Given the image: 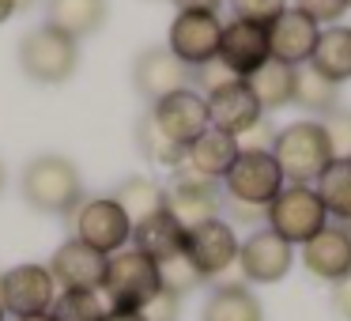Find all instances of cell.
I'll return each instance as SVG.
<instances>
[{
	"label": "cell",
	"instance_id": "cell-1",
	"mask_svg": "<svg viewBox=\"0 0 351 321\" xmlns=\"http://www.w3.org/2000/svg\"><path fill=\"white\" fill-rule=\"evenodd\" d=\"M23 200L34 212L72 215L84 200V182L72 159L64 155H38L23 167Z\"/></svg>",
	"mask_w": 351,
	"mask_h": 321
},
{
	"label": "cell",
	"instance_id": "cell-2",
	"mask_svg": "<svg viewBox=\"0 0 351 321\" xmlns=\"http://www.w3.org/2000/svg\"><path fill=\"white\" fill-rule=\"evenodd\" d=\"M283 182H287V178H283L280 163H276L268 152H242L234 159V167L227 170V178H223L230 204L238 208L242 219H253L257 208L272 204V200L280 197Z\"/></svg>",
	"mask_w": 351,
	"mask_h": 321
},
{
	"label": "cell",
	"instance_id": "cell-3",
	"mask_svg": "<svg viewBox=\"0 0 351 321\" xmlns=\"http://www.w3.org/2000/svg\"><path fill=\"white\" fill-rule=\"evenodd\" d=\"M272 159L280 163L287 182L306 185V182H317L321 178V170L332 163V152H328L325 129L317 121H295L276 132Z\"/></svg>",
	"mask_w": 351,
	"mask_h": 321
},
{
	"label": "cell",
	"instance_id": "cell-4",
	"mask_svg": "<svg viewBox=\"0 0 351 321\" xmlns=\"http://www.w3.org/2000/svg\"><path fill=\"white\" fill-rule=\"evenodd\" d=\"M102 291L110 298V310H144L162 291L159 265L136 250H121L106 261V280Z\"/></svg>",
	"mask_w": 351,
	"mask_h": 321
},
{
	"label": "cell",
	"instance_id": "cell-5",
	"mask_svg": "<svg viewBox=\"0 0 351 321\" xmlns=\"http://www.w3.org/2000/svg\"><path fill=\"white\" fill-rule=\"evenodd\" d=\"M265 215H268V230L280 235L287 246H306L328 223V212H325V204H321L317 189L295 185V182L283 185L280 197L265 208Z\"/></svg>",
	"mask_w": 351,
	"mask_h": 321
},
{
	"label": "cell",
	"instance_id": "cell-6",
	"mask_svg": "<svg viewBox=\"0 0 351 321\" xmlns=\"http://www.w3.org/2000/svg\"><path fill=\"white\" fill-rule=\"evenodd\" d=\"M80 64V46L76 38L53 31V27H38V31L23 34L19 42V69L34 80V84H64Z\"/></svg>",
	"mask_w": 351,
	"mask_h": 321
},
{
	"label": "cell",
	"instance_id": "cell-7",
	"mask_svg": "<svg viewBox=\"0 0 351 321\" xmlns=\"http://www.w3.org/2000/svg\"><path fill=\"white\" fill-rule=\"evenodd\" d=\"M162 208L182 223L185 230L200 227L208 219H219V208H223V197H219V185L212 178L197 174L189 163L174 170L170 185L162 189Z\"/></svg>",
	"mask_w": 351,
	"mask_h": 321
},
{
	"label": "cell",
	"instance_id": "cell-8",
	"mask_svg": "<svg viewBox=\"0 0 351 321\" xmlns=\"http://www.w3.org/2000/svg\"><path fill=\"white\" fill-rule=\"evenodd\" d=\"M129 235H132V223L114 197L80 200L76 212H72V238L91 246V250H99L102 257L121 253L125 242H129Z\"/></svg>",
	"mask_w": 351,
	"mask_h": 321
},
{
	"label": "cell",
	"instance_id": "cell-9",
	"mask_svg": "<svg viewBox=\"0 0 351 321\" xmlns=\"http://www.w3.org/2000/svg\"><path fill=\"white\" fill-rule=\"evenodd\" d=\"M53 298H57V283L46 265H16L0 276V306H4V313H16V318L49 313Z\"/></svg>",
	"mask_w": 351,
	"mask_h": 321
},
{
	"label": "cell",
	"instance_id": "cell-10",
	"mask_svg": "<svg viewBox=\"0 0 351 321\" xmlns=\"http://www.w3.org/2000/svg\"><path fill=\"white\" fill-rule=\"evenodd\" d=\"M219 38H223V23L215 12H178L174 23H170L167 49L193 72L219 57Z\"/></svg>",
	"mask_w": 351,
	"mask_h": 321
},
{
	"label": "cell",
	"instance_id": "cell-11",
	"mask_svg": "<svg viewBox=\"0 0 351 321\" xmlns=\"http://www.w3.org/2000/svg\"><path fill=\"white\" fill-rule=\"evenodd\" d=\"M182 253L204 280H212V276L227 272L238 261V235H234L230 223L208 219V223H200V227L185 230V250Z\"/></svg>",
	"mask_w": 351,
	"mask_h": 321
},
{
	"label": "cell",
	"instance_id": "cell-12",
	"mask_svg": "<svg viewBox=\"0 0 351 321\" xmlns=\"http://www.w3.org/2000/svg\"><path fill=\"white\" fill-rule=\"evenodd\" d=\"M219 61L227 64L238 80H250L265 61H272L268 27L265 23H250V19H230V23H223Z\"/></svg>",
	"mask_w": 351,
	"mask_h": 321
},
{
	"label": "cell",
	"instance_id": "cell-13",
	"mask_svg": "<svg viewBox=\"0 0 351 321\" xmlns=\"http://www.w3.org/2000/svg\"><path fill=\"white\" fill-rule=\"evenodd\" d=\"M302 265L310 276L332 283V287L343 276H351V227L348 223H325L302 246Z\"/></svg>",
	"mask_w": 351,
	"mask_h": 321
},
{
	"label": "cell",
	"instance_id": "cell-14",
	"mask_svg": "<svg viewBox=\"0 0 351 321\" xmlns=\"http://www.w3.org/2000/svg\"><path fill=\"white\" fill-rule=\"evenodd\" d=\"M295 265V246H287L272 230H257L238 246V268L250 283H280Z\"/></svg>",
	"mask_w": 351,
	"mask_h": 321
},
{
	"label": "cell",
	"instance_id": "cell-15",
	"mask_svg": "<svg viewBox=\"0 0 351 321\" xmlns=\"http://www.w3.org/2000/svg\"><path fill=\"white\" fill-rule=\"evenodd\" d=\"M132 87H136L140 99H147L155 106L159 99L189 87V69H185L167 46H152L136 57V64H132Z\"/></svg>",
	"mask_w": 351,
	"mask_h": 321
},
{
	"label": "cell",
	"instance_id": "cell-16",
	"mask_svg": "<svg viewBox=\"0 0 351 321\" xmlns=\"http://www.w3.org/2000/svg\"><path fill=\"white\" fill-rule=\"evenodd\" d=\"M147 114L155 117V125H159L162 132H167L174 144H182V147H189L193 140L200 136V132L208 129V99L204 95H197V91H174V95H167V99H159Z\"/></svg>",
	"mask_w": 351,
	"mask_h": 321
},
{
	"label": "cell",
	"instance_id": "cell-17",
	"mask_svg": "<svg viewBox=\"0 0 351 321\" xmlns=\"http://www.w3.org/2000/svg\"><path fill=\"white\" fill-rule=\"evenodd\" d=\"M106 261L110 257H102L99 250L69 238V242L57 246V253L49 257L46 268H49V276H53V283H61L64 291H102Z\"/></svg>",
	"mask_w": 351,
	"mask_h": 321
},
{
	"label": "cell",
	"instance_id": "cell-18",
	"mask_svg": "<svg viewBox=\"0 0 351 321\" xmlns=\"http://www.w3.org/2000/svg\"><path fill=\"white\" fill-rule=\"evenodd\" d=\"M261 117H265V110H261L257 95H253V87L245 80H234V84L219 87L215 95H208V121H212V129L227 132L234 140L242 132H250Z\"/></svg>",
	"mask_w": 351,
	"mask_h": 321
},
{
	"label": "cell",
	"instance_id": "cell-19",
	"mask_svg": "<svg viewBox=\"0 0 351 321\" xmlns=\"http://www.w3.org/2000/svg\"><path fill=\"white\" fill-rule=\"evenodd\" d=\"M317 38H321V27L313 23L310 16H302L298 8H287L283 16H276L268 23V49H272V61H283V64H306L317 49Z\"/></svg>",
	"mask_w": 351,
	"mask_h": 321
},
{
	"label": "cell",
	"instance_id": "cell-20",
	"mask_svg": "<svg viewBox=\"0 0 351 321\" xmlns=\"http://www.w3.org/2000/svg\"><path fill=\"white\" fill-rule=\"evenodd\" d=\"M129 242H132L136 253H144V257L155 261V265H162V261L178 257V253L185 250V227L167 212V208H159V212L144 215L140 223H132Z\"/></svg>",
	"mask_w": 351,
	"mask_h": 321
},
{
	"label": "cell",
	"instance_id": "cell-21",
	"mask_svg": "<svg viewBox=\"0 0 351 321\" xmlns=\"http://www.w3.org/2000/svg\"><path fill=\"white\" fill-rule=\"evenodd\" d=\"M46 16L49 27L69 38H87V34H99L102 23L110 16L106 0H46Z\"/></svg>",
	"mask_w": 351,
	"mask_h": 321
},
{
	"label": "cell",
	"instance_id": "cell-22",
	"mask_svg": "<svg viewBox=\"0 0 351 321\" xmlns=\"http://www.w3.org/2000/svg\"><path fill=\"white\" fill-rule=\"evenodd\" d=\"M238 155H242V152H238V140L227 136V132H219V129H212V125H208V129L200 132L189 147H185V163H189L197 174L212 178V182L227 178V170L234 167Z\"/></svg>",
	"mask_w": 351,
	"mask_h": 321
},
{
	"label": "cell",
	"instance_id": "cell-23",
	"mask_svg": "<svg viewBox=\"0 0 351 321\" xmlns=\"http://www.w3.org/2000/svg\"><path fill=\"white\" fill-rule=\"evenodd\" d=\"M310 64L325 80H332V84L351 80V27H328V31H321Z\"/></svg>",
	"mask_w": 351,
	"mask_h": 321
},
{
	"label": "cell",
	"instance_id": "cell-24",
	"mask_svg": "<svg viewBox=\"0 0 351 321\" xmlns=\"http://www.w3.org/2000/svg\"><path fill=\"white\" fill-rule=\"evenodd\" d=\"M204 321H265L261 298L242 283H223L212 291L204 306Z\"/></svg>",
	"mask_w": 351,
	"mask_h": 321
},
{
	"label": "cell",
	"instance_id": "cell-25",
	"mask_svg": "<svg viewBox=\"0 0 351 321\" xmlns=\"http://www.w3.org/2000/svg\"><path fill=\"white\" fill-rule=\"evenodd\" d=\"M245 84L253 87V95H257V102H261L265 114L283 110L291 99H295V69L283 64V61H265Z\"/></svg>",
	"mask_w": 351,
	"mask_h": 321
},
{
	"label": "cell",
	"instance_id": "cell-26",
	"mask_svg": "<svg viewBox=\"0 0 351 321\" xmlns=\"http://www.w3.org/2000/svg\"><path fill=\"white\" fill-rule=\"evenodd\" d=\"M317 197L336 223H351V159H332L321 170Z\"/></svg>",
	"mask_w": 351,
	"mask_h": 321
},
{
	"label": "cell",
	"instance_id": "cell-27",
	"mask_svg": "<svg viewBox=\"0 0 351 321\" xmlns=\"http://www.w3.org/2000/svg\"><path fill=\"white\" fill-rule=\"evenodd\" d=\"M336 99H340V84L325 80L310 61L295 64V99L291 102H298V106L310 110V114H332Z\"/></svg>",
	"mask_w": 351,
	"mask_h": 321
},
{
	"label": "cell",
	"instance_id": "cell-28",
	"mask_svg": "<svg viewBox=\"0 0 351 321\" xmlns=\"http://www.w3.org/2000/svg\"><path fill=\"white\" fill-rule=\"evenodd\" d=\"M114 200L121 204V212L129 215V223H140L144 215H152V212L162 208V185L152 182V178L132 174V178H125V182L114 189Z\"/></svg>",
	"mask_w": 351,
	"mask_h": 321
},
{
	"label": "cell",
	"instance_id": "cell-29",
	"mask_svg": "<svg viewBox=\"0 0 351 321\" xmlns=\"http://www.w3.org/2000/svg\"><path fill=\"white\" fill-rule=\"evenodd\" d=\"M136 147H140V155H144V159L159 163V167H167V170H178L185 163V147L174 144V140H170L159 125H155L152 114H144L136 121Z\"/></svg>",
	"mask_w": 351,
	"mask_h": 321
},
{
	"label": "cell",
	"instance_id": "cell-30",
	"mask_svg": "<svg viewBox=\"0 0 351 321\" xmlns=\"http://www.w3.org/2000/svg\"><path fill=\"white\" fill-rule=\"evenodd\" d=\"M110 306L102 302L99 291H61L53 298V310L49 318L53 321H102Z\"/></svg>",
	"mask_w": 351,
	"mask_h": 321
},
{
	"label": "cell",
	"instance_id": "cell-31",
	"mask_svg": "<svg viewBox=\"0 0 351 321\" xmlns=\"http://www.w3.org/2000/svg\"><path fill=\"white\" fill-rule=\"evenodd\" d=\"M159 280H162V287H167V291L185 295V291H193L204 276L185 261V253H178V257H170V261H162V265H159Z\"/></svg>",
	"mask_w": 351,
	"mask_h": 321
},
{
	"label": "cell",
	"instance_id": "cell-32",
	"mask_svg": "<svg viewBox=\"0 0 351 321\" xmlns=\"http://www.w3.org/2000/svg\"><path fill=\"white\" fill-rule=\"evenodd\" d=\"M325 140H328V152L332 159H351V110H340L336 106L332 114L325 117Z\"/></svg>",
	"mask_w": 351,
	"mask_h": 321
},
{
	"label": "cell",
	"instance_id": "cell-33",
	"mask_svg": "<svg viewBox=\"0 0 351 321\" xmlns=\"http://www.w3.org/2000/svg\"><path fill=\"white\" fill-rule=\"evenodd\" d=\"M234 19H250V23H272L276 16L287 12V0H230Z\"/></svg>",
	"mask_w": 351,
	"mask_h": 321
},
{
	"label": "cell",
	"instance_id": "cell-34",
	"mask_svg": "<svg viewBox=\"0 0 351 321\" xmlns=\"http://www.w3.org/2000/svg\"><path fill=\"white\" fill-rule=\"evenodd\" d=\"M189 80L200 87V91H204V99H208V95H215L219 87L234 84L238 76H234V72H230L227 64L219 61V57H215V61H208V64H200V69H193V72H189Z\"/></svg>",
	"mask_w": 351,
	"mask_h": 321
},
{
	"label": "cell",
	"instance_id": "cell-35",
	"mask_svg": "<svg viewBox=\"0 0 351 321\" xmlns=\"http://www.w3.org/2000/svg\"><path fill=\"white\" fill-rule=\"evenodd\" d=\"M295 8L321 27V23H336L348 12V0H295Z\"/></svg>",
	"mask_w": 351,
	"mask_h": 321
},
{
	"label": "cell",
	"instance_id": "cell-36",
	"mask_svg": "<svg viewBox=\"0 0 351 321\" xmlns=\"http://www.w3.org/2000/svg\"><path fill=\"white\" fill-rule=\"evenodd\" d=\"M178 313H182V295H174V291L162 287L159 295L140 310V318L144 321H178Z\"/></svg>",
	"mask_w": 351,
	"mask_h": 321
},
{
	"label": "cell",
	"instance_id": "cell-37",
	"mask_svg": "<svg viewBox=\"0 0 351 321\" xmlns=\"http://www.w3.org/2000/svg\"><path fill=\"white\" fill-rule=\"evenodd\" d=\"M272 144H276V132H272V125H268L265 117H261L250 132L238 136V152H268L272 155Z\"/></svg>",
	"mask_w": 351,
	"mask_h": 321
},
{
	"label": "cell",
	"instance_id": "cell-38",
	"mask_svg": "<svg viewBox=\"0 0 351 321\" xmlns=\"http://www.w3.org/2000/svg\"><path fill=\"white\" fill-rule=\"evenodd\" d=\"M332 310L351 321V276H343V280L332 287Z\"/></svg>",
	"mask_w": 351,
	"mask_h": 321
},
{
	"label": "cell",
	"instance_id": "cell-39",
	"mask_svg": "<svg viewBox=\"0 0 351 321\" xmlns=\"http://www.w3.org/2000/svg\"><path fill=\"white\" fill-rule=\"evenodd\" d=\"M178 12H219L223 0H174Z\"/></svg>",
	"mask_w": 351,
	"mask_h": 321
},
{
	"label": "cell",
	"instance_id": "cell-40",
	"mask_svg": "<svg viewBox=\"0 0 351 321\" xmlns=\"http://www.w3.org/2000/svg\"><path fill=\"white\" fill-rule=\"evenodd\" d=\"M102 321H144V318H140V310H106Z\"/></svg>",
	"mask_w": 351,
	"mask_h": 321
},
{
	"label": "cell",
	"instance_id": "cell-41",
	"mask_svg": "<svg viewBox=\"0 0 351 321\" xmlns=\"http://www.w3.org/2000/svg\"><path fill=\"white\" fill-rule=\"evenodd\" d=\"M16 8H19V0H0V23H8L16 16Z\"/></svg>",
	"mask_w": 351,
	"mask_h": 321
},
{
	"label": "cell",
	"instance_id": "cell-42",
	"mask_svg": "<svg viewBox=\"0 0 351 321\" xmlns=\"http://www.w3.org/2000/svg\"><path fill=\"white\" fill-rule=\"evenodd\" d=\"M16 321H53L49 313H34V318H16Z\"/></svg>",
	"mask_w": 351,
	"mask_h": 321
},
{
	"label": "cell",
	"instance_id": "cell-43",
	"mask_svg": "<svg viewBox=\"0 0 351 321\" xmlns=\"http://www.w3.org/2000/svg\"><path fill=\"white\" fill-rule=\"evenodd\" d=\"M0 193H4V167H0Z\"/></svg>",
	"mask_w": 351,
	"mask_h": 321
},
{
	"label": "cell",
	"instance_id": "cell-44",
	"mask_svg": "<svg viewBox=\"0 0 351 321\" xmlns=\"http://www.w3.org/2000/svg\"><path fill=\"white\" fill-rule=\"evenodd\" d=\"M4 318H8V313H4V306H0V321H4Z\"/></svg>",
	"mask_w": 351,
	"mask_h": 321
},
{
	"label": "cell",
	"instance_id": "cell-45",
	"mask_svg": "<svg viewBox=\"0 0 351 321\" xmlns=\"http://www.w3.org/2000/svg\"><path fill=\"white\" fill-rule=\"evenodd\" d=\"M348 8H351V0H348Z\"/></svg>",
	"mask_w": 351,
	"mask_h": 321
}]
</instances>
